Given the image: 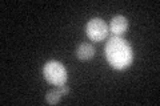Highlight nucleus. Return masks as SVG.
I'll return each instance as SVG.
<instances>
[{"label":"nucleus","mask_w":160,"mask_h":106,"mask_svg":"<svg viewBox=\"0 0 160 106\" xmlns=\"http://www.w3.org/2000/svg\"><path fill=\"white\" fill-rule=\"evenodd\" d=\"M106 58L112 68L118 70L127 69L133 61V50L127 40L113 36L108 40L104 48Z\"/></svg>","instance_id":"1"},{"label":"nucleus","mask_w":160,"mask_h":106,"mask_svg":"<svg viewBox=\"0 0 160 106\" xmlns=\"http://www.w3.org/2000/svg\"><path fill=\"white\" fill-rule=\"evenodd\" d=\"M44 78L48 81V84L53 86H63L67 82L68 74L64 65L59 61H48L43 68Z\"/></svg>","instance_id":"2"},{"label":"nucleus","mask_w":160,"mask_h":106,"mask_svg":"<svg viewBox=\"0 0 160 106\" xmlns=\"http://www.w3.org/2000/svg\"><path fill=\"white\" fill-rule=\"evenodd\" d=\"M86 33L91 41H102L108 35V25L104 23L103 19L95 17L87 23Z\"/></svg>","instance_id":"3"},{"label":"nucleus","mask_w":160,"mask_h":106,"mask_svg":"<svg viewBox=\"0 0 160 106\" xmlns=\"http://www.w3.org/2000/svg\"><path fill=\"white\" fill-rule=\"evenodd\" d=\"M127 28H128V20L127 17L122 16V15H118V16L112 17L111 23H109V31L112 32L113 36L116 37H122L124 33L127 32Z\"/></svg>","instance_id":"4"},{"label":"nucleus","mask_w":160,"mask_h":106,"mask_svg":"<svg viewBox=\"0 0 160 106\" xmlns=\"http://www.w3.org/2000/svg\"><path fill=\"white\" fill-rule=\"evenodd\" d=\"M68 92H69V88L66 86V85H63V86H56V89H53L51 92L47 93L46 101L49 105H55V104H58L59 101L63 98V95H66Z\"/></svg>","instance_id":"5"},{"label":"nucleus","mask_w":160,"mask_h":106,"mask_svg":"<svg viewBox=\"0 0 160 106\" xmlns=\"http://www.w3.org/2000/svg\"><path fill=\"white\" fill-rule=\"evenodd\" d=\"M93 56H95V48L89 43L80 44L76 49V57L82 60V61H87V60L92 58Z\"/></svg>","instance_id":"6"}]
</instances>
